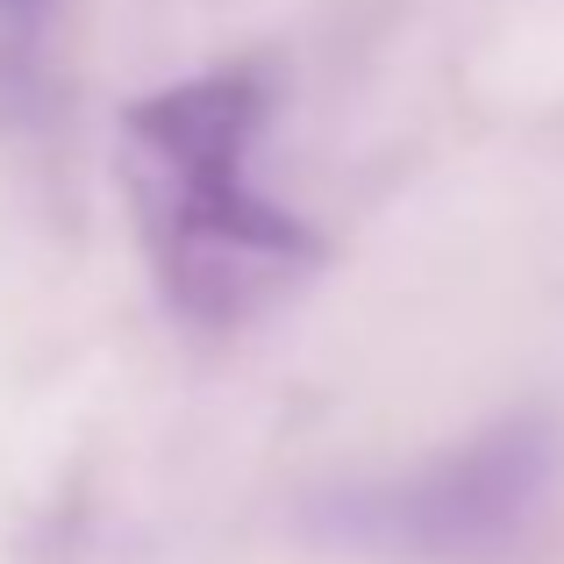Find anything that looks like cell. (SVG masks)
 Here are the masks:
<instances>
[{
  "label": "cell",
  "mask_w": 564,
  "mask_h": 564,
  "mask_svg": "<svg viewBox=\"0 0 564 564\" xmlns=\"http://www.w3.org/2000/svg\"><path fill=\"white\" fill-rule=\"evenodd\" d=\"M551 465H557V443L543 422H500L486 436H471L465 451H443L408 479L344 500V536L372 543V551H408V557L494 551L543 500Z\"/></svg>",
  "instance_id": "7a4b0ae2"
},
{
  "label": "cell",
  "mask_w": 564,
  "mask_h": 564,
  "mask_svg": "<svg viewBox=\"0 0 564 564\" xmlns=\"http://www.w3.org/2000/svg\"><path fill=\"white\" fill-rule=\"evenodd\" d=\"M8 8H14V14H22V22H29V14H36V8H43V0H8Z\"/></svg>",
  "instance_id": "3957f363"
},
{
  "label": "cell",
  "mask_w": 564,
  "mask_h": 564,
  "mask_svg": "<svg viewBox=\"0 0 564 564\" xmlns=\"http://www.w3.org/2000/svg\"><path fill=\"white\" fill-rule=\"evenodd\" d=\"M258 122V72H207V79L158 86L122 115L129 186L158 250V279L172 307L207 329H236L293 272L322 258L307 221L250 186Z\"/></svg>",
  "instance_id": "6da1fadb"
}]
</instances>
